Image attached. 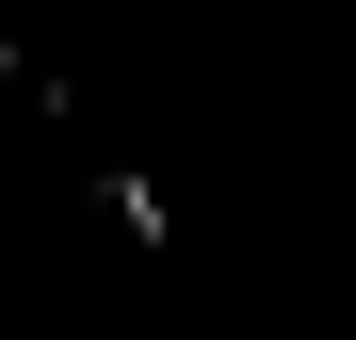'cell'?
<instances>
[{
  "instance_id": "1",
  "label": "cell",
  "mask_w": 356,
  "mask_h": 340,
  "mask_svg": "<svg viewBox=\"0 0 356 340\" xmlns=\"http://www.w3.org/2000/svg\"><path fill=\"white\" fill-rule=\"evenodd\" d=\"M0 81H17V17H0Z\"/></svg>"
}]
</instances>
